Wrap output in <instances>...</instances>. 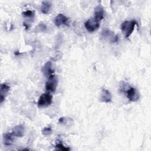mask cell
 Segmentation results:
<instances>
[{
	"label": "cell",
	"mask_w": 151,
	"mask_h": 151,
	"mask_svg": "<svg viewBox=\"0 0 151 151\" xmlns=\"http://www.w3.org/2000/svg\"><path fill=\"white\" fill-rule=\"evenodd\" d=\"M22 15L26 17H31L33 15V12H32V11H31L30 10H28V11L23 12Z\"/></svg>",
	"instance_id": "17"
},
{
	"label": "cell",
	"mask_w": 151,
	"mask_h": 151,
	"mask_svg": "<svg viewBox=\"0 0 151 151\" xmlns=\"http://www.w3.org/2000/svg\"><path fill=\"white\" fill-rule=\"evenodd\" d=\"M102 35L105 38L109 39L110 41L111 42H115L118 41V37L116 35H114V33L109 30V29H104L102 32Z\"/></svg>",
	"instance_id": "11"
},
{
	"label": "cell",
	"mask_w": 151,
	"mask_h": 151,
	"mask_svg": "<svg viewBox=\"0 0 151 151\" xmlns=\"http://www.w3.org/2000/svg\"><path fill=\"white\" fill-rule=\"evenodd\" d=\"M84 27L88 32H93L100 27V22L94 18H92L88 19L84 23Z\"/></svg>",
	"instance_id": "3"
},
{
	"label": "cell",
	"mask_w": 151,
	"mask_h": 151,
	"mask_svg": "<svg viewBox=\"0 0 151 151\" xmlns=\"http://www.w3.org/2000/svg\"><path fill=\"white\" fill-rule=\"evenodd\" d=\"M55 147H56L57 148H58V149L61 150H63V151H68V150H70V148L65 147V146H64L63 144H61V143L57 144V145L55 146Z\"/></svg>",
	"instance_id": "16"
},
{
	"label": "cell",
	"mask_w": 151,
	"mask_h": 151,
	"mask_svg": "<svg viewBox=\"0 0 151 151\" xmlns=\"http://www.w3.org/2000/svg\"><path fill=\"white\" fill-rule=\"evenodd\" d=\"M52 101V96L49 93L42 94L38 101L39 107H47L50 106Z\"/></svg>",
	"instance_id": "2"
},
{
	"label": "cell",
	"mask_w": 151,
	"mask_h": 151,
	"mask_svg": "<svg viewBox=\"0 0 151 151\" xmlns=\"http://www.w3.org/2000/svg\"><path fill=\"white\" fill-rule=\"evenodd\" d=\"M126 94L127 97L131 101H136L139 98V94L136 88L134 87H130L126 91Z\"/></svg>",
	"instance_id": "5"
},
{
	"label": "cell",
	"mask_w": 151,
	"mask_h": 151,
	"mask_svg": "<svg viewBox=\"0 0 151 151\" xmlns=\"http://www.w3.org/2000/svg\"><path fill=\"white\" fill-rule=\"evenodd\" d=\"M52 130L51 128L50 127H44L42 130V134H44L45 136H49L52 134Z\"/></svg>",
	"instance_id": "15"
},
{
	"label": "cell",
	"mask_w": 151,
	"mask_h": 151,
	"mask_svg": "<svg viewBox=\"0 0 151 151\" xmlns=\"http://www.w3.org/2000/svg\"><path fill=\"white\" fill-rule=\"evenodd\" d=\"M112 96L110 92L105 88H103L101 90L100 96V100L103 103H108L111 101Z\"/></svg>",
	"instance_id": "6"
},
{
	"label": "cell",
	"mask_w": 151,
	"mask_h": 151,
	"mask_svg": "<svg viewBox=\"0 0 151 151\" xmlns=\"http://www.w3.org/2000/svg\"><path fill=\"white\" fill-rule=\"evenodd\" d=\"M3 140L5 145H11L14 140V135L12 133H5L3 136Z\"/></svg>",
	"instance_id": "13"
},
{
	"label": "cell",
	"mask_w": 151,
	"mask_h": 151,
	"mask_svg": "<svg viewBox=\"0 0 151 151\" xmlns=\"http://www.w3.org/2000/svg\"><path fill=\"white\" fill-rule=\"evenodd\" d=\"M55 25L57 27H60L62 25H68V18L62 14H59L54 19Z\"/></svg>",
	"instance_id": "8"
},
{
	"label": "cell",
	"mask_w": 151,
	"mask_h": 151,
	"mask_svg": "<svg viewBox=\"0 0 151 151\" xmlns=\"http://www.w3.org/2000/svg\"><path fill=\"white\" fill-rule=\"evenodd\" d=\"M58 84L57 77L52 75L48 78V80L45 83V89L48 91L54 92L56 90Z\"/></svg>",
	"instance_id": "4"
},
{
	"label": "cell",
	"mask_w": 151,
	"mask_h": 151,
	"mask_svg": "<svg viewBox=\"0 0 151 151\" xmlns=\"http://www.w3.org/2000/svg\"><path fill=\"white\" fill-rule=\"evenodd\" d=\"M51 4L50 1H43L42 2V5L41 8V12L45 14H48L51 8Z\"/></svg>",
	"instance_id": "14"
},
{
	"label": "cell",
	"mask_w": 151,
	"mask_h": 151,
	"mask_svg": "<svg viewBox=\"0 0 151 151\" xmlns=\"http://www.w3.org/2000/svg\"><path fill=\"white\" fill-rule=\"evenodd\" d=\"M25 132V126L24 124H19L14 127L12 130V133L15 137H21L24 136Z\"/></svg>",
	"instance_id": "12"
},
{
	"label": "cell",
	"mask_w": 151,
	"mask_h": 151,
	"mask_svg": "<svg viewBox=\"0 0 151 151\" xmlns=\"http://www.w3.org/2000/svg\"><path fill=\"white\" fill-rule=\"evenodd\" d=\"M10 87L6 84H1L0 87V103H2V102L5 100L7 94L9 91Z\"/></svg>",
	"instance_id": "10"
},
{
	"label": "cell",
	"mask_w": 151,
	"mask_h": 151,
	"mask_svg": "<svg viewBox=\"0 0 151 151\" xmlns=\"http://www.w3.org/2000/svg\"><path fill=\"white\" fill-rule=\"evenodd\" d=\"M104 11L102 6L98 5L94 9V18L99 22L104 18Z\"/></svg>",
	"instance_id": "9"
},
{
	"label": "cell",
	"mask_w": 151,
	"mask_h": 151,
	"mask_svg": "<svg viewBox=\"0 0 151 151\" xmlns=\"http://www.w3.org/2000/svg\"><path fill=\"white\" fill-rule=\"evenodd\" d=\"M136 24L137 22L134 20L126 21L122 24L121 29L126 38H128L131 35Z\"/></svg>",
	"instance_id": "1"
},
{
	"label": "cell",
	"mask_w": 151,
	"mask_h": 151,
	"mask_svg": "<svg viewBox=\"0 0 151 151\" xmlns=\"http://www.w3.org/2000/svg\"><path fill=\"white\" fill-rule=\"evenodd\" d=\"M42 71L44 76L48 78L54 75V71L52 68V63L51 61H47L42 67Z\"/></svg>",
	"instance_id": "7"
}]
</instances>
